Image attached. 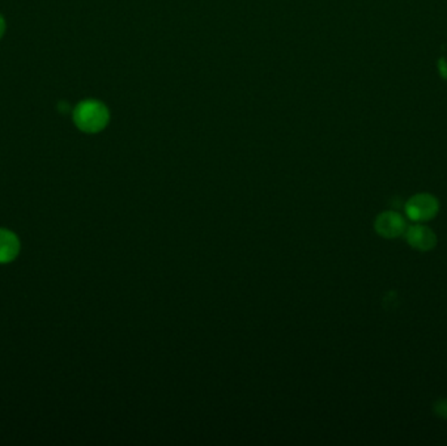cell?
I'll use <instances>...</instances> for the list:
<instances>
[{"label":"cell","instance_id":"obj_1","mask_svg":"<svg viewBox=\"0 0 447 446\" xmlns=\"http://www.w3.org/2000/svg\"><path fill=\"white\" fill-rule=\"evenodd\" d=\"M72 119L80 131L87 134H97L108 126L110 114L105 104L101 101L84 100L75 106Z\"/></svg>","mask_w":447,"mask_h":446},{"label":"cell","instance_id":"obj_2","mask_svg":"<svg viewBox=\"0 0 447 446\" xmlns=\"http://www.w3.org/2000/svg\"><path fill=\"white\" fill-rule=\"evenodd\" d=\"M439 211V201L432 194H416L405 204V213L408 219L416 223H425L432 220Z\"/></svg>","mask_w":447,"mask_h":446},{"label":"cell","instance_id":"obj_3","mask_svg":"<svg viewBox=\"0 0 447 446\" xmlns=\"http://www.w3.org/2000/svg\"><path fill=\"white\" fill-rule=\"evenodd\" d=\"M374 229L383 238H396L404 235L407 224L399 212L385 211L377 216L374 222Z\"/></svg>","mask_w":447,"mask_h":446},{"label":"cell","instance_id":"obj_4","mask_svg":"<svg viewBox=\"0 0 447 446\" xmlns=\"http://www.w3.org/2000/svg\"><path fill=\"white\" fill-rule=\"evenodd\" d=\"M405 240L411 247L419 251H429L437 245V236L424 224H414L405 229Z\"/></svg>","mask_w":447,"mask_h":446},{"label":"cell","instance_id":"obj_5","mask_svg":"<svg viewBox=\"0 0 447 446\" xmlns=\"http://www.w3.org/2000/svg\"><path fill=\"white\" fill-rule=\"evenodd\" d=\"M20 251V241L15 233L0 229V263H10Z\"/></svg>","mask_w":447,"mask_h":446},{"label":"cell","instance_id":"obj_6","mask_svg":"<svg viewBox=\"0 0 447 446\" xmlns=\"http://www.w3.org/2000/svg\"><path fill=\"white\" fill-rule=\"evenodd\" d=\"M436 413L438 416L447 419V399L439 401L436 404Z\"/></svg>","mask_w":447,"mask_h":446},{"label":"cell","instance_id":"obj_7","mask_svg":"<svg viewBox=\"0 0 447 446\" xmlns=\"http://www.w3.org/2000/svg\"><path fill=\"white\" fill-rule=\"evenodd\" d=\"M6 31H7V23H6L4 16L0 13V40L3 38V35L6 33Z\"/></svg>","mask_w":447,"mask_h":446},{"label":"cell","instance_id":"obj_8","mask_svg":"<svg viewBox=\"0 0 447 446\" xmlns=\"http://www.w3.org/2000/svg\"><path fill=\"white\" fill-rule=\"evenodd\" d=\"M58 109H59V112L63 113H67L68 110H71V108L68 106V104H66L65 101H62V102H59V105H58Z\"/></svg>","mask_w":447,"mask_h":446}]
</instances>
